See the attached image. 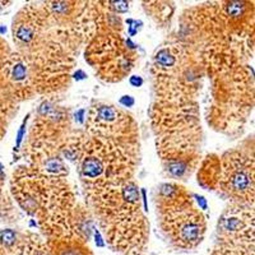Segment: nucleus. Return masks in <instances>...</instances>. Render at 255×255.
<instances>
[{"label":"nucleus","mask_w":255,"mask_h":255,"mask_svg":"<svg viewBox=\"0 0 255 255\" xmlns=\"http://www.w3.org/2000/svg\"><path fill=\"white\" fill-rule=\"evenodd\" d=\"M120 104H122L124 108H131V106H134L135 101H134V99L131 96H123L122 99H120Z\"/></svg>","instance_id":"1a4fd4ad"},{"label":"nucleus","mask_w":255,"mask_h":255,"mask_svg":"<svg viewBox=\"0 0 255 255\" xmlns=\"http://www.w3.org/2000/svg\"><path fill=\"white\" fill-rule=\"evenodd\" d=\"M122 255H144L143 252H133V253H128V254H122Z\"/></svg>","instance_id":"9b49d317"},{"label":"nucleus","mask_w":255,"mask_h":255,"mask_svg":"<svg viewBox=\"0 0 255 255\" xmlns=\"http://www.w3.org/2000/svg\"><path fill=\"white\" fill-rule=\"evenodd\" d=\"M218 185L235 204H250L254 198V163L236 151L227 152L220 159Z\"/></svg>","instance_id":"f03ea898"},{"label":"nucleus","mask_w":255,"mask_h":255,"mask_svg":"<svg viewBox=\"0 0 255 255\" xmlns=\"http://www.w3.org/2000/svg\"><path fill=\"white\" fill-rule=\"evenodd\" d=\"M50 255H93L87 243L76 239L69 240H47Z\"/></svg>","instance_id":"0eeeda50"},{"label":"nucleus","mask_w":255,"mask_h":255,"mask_svg":"<svg viewBox=\"0 0 255 255\" xmlns=\"http://www.w3.org/2000/svg\"><path fill=\"white\" fill-rule=\"evenodd\" d=\"M211 255H254V249H240V248L217 245Z\"/></svg>","instance_id":"6e6552de"},{"label":"nucleus","mask_w":255,"mask_h":255,"mask_svg":"<svg viewBox=\"0 0 255 255\" xmlns=\"http://www.w3.org/2000/svg\"><path fill=\"white\" fill-rule=\"evenodd\" d=\"M218 245L254 249V213L241 204L226 209L218 221Z\"/></svg>","instance_id":"20e7f679"},{"label":"nucleus","mask_w":255,"mask_h":255,"mask_svg":"<svg viewBox=\"0 0 255 255\" xmlns=\"http://www.w3.org/2000/svg\"><path fill=\"white\" fill-rule=\"evenodd\" d=\"M129 83H130L133 87H142L144 81H143L142 77L139 76H131L130 78H129Z\"/></svg>","instance_id":"9d476101"},{"label":"nucleus","mask_w":255,"mask_h":255,"mask_svg":"<svg viewBox=\"0 0 255 255\" xmlns=\"http://www.w3.org/2000/svg\"><path fill=\"white\" fill-rule=\"evenodd\" d=\"M158 213L161 229L177 249H195L202 243L206 234V220L185 188L171 183L159 186Z\"/></svg>","instance_id":"f257e3e1"},{"label":"nucleus","mask_w":255,"mask_h":255,"mask_svg":"<svg viewBox=\"0 0 255 255\" xmlns=\"http://www.w3.org/2000/svg\"><path fill=\"white\" fill-rule=\"evenodd\" d=\"M46 17L40 8L27 6L22 9L13 22V36L20 46H31L44 29Z\"/></svg>","instance_id":"423d86ee"},{"label":"nucleus","mask_w":255,"mask_h":255,"mask_svg":"<svg viewBox=\"0 0 255 255\" xmlns=\"http://www.w3.org/2000/svg\"><path fill=\"white\" fill-rule=\"evenodd\" d=\"M87 134L114 142L133 144L136 125L130 115L116 109L114 105H97L92 108L87 120Z\"/></svg>","instance_id":"7ed1b4c3"},{"label":"nucleus","mask_w":255,"mask_h":255,"mask_svg":"<svg viewBox=\"0 0 255 255\" xmlns=\"http://www.w3.org/2000/svg\"><path fill=\"white\" fill-rule=\"evenodd\" d=\"M0 255H50L47 244L31 232L0 231Z\"/></svg>","instance_id":"39448f33"}]
</instances>
